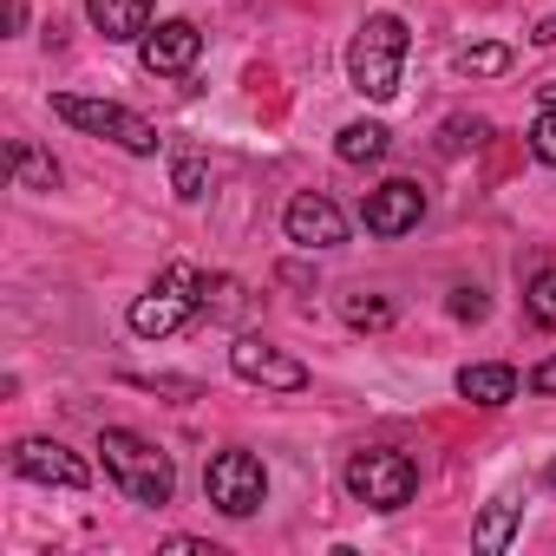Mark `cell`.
I'll use <instances>...</instances> for the list:
<instances>
[{"mask_svg":"<svg viewBox=\"0 0 556 556\" xmlns=\"http://www.w3.org/2000/svg\"><path fill=\"white\" fill-rule=\"evenodd\" d=\"M530 151H536L543 164H556V105L536 112V125H530Z\"/></svg>","mask_w":556,"mask_h":556,"instance_id":"22","label":"cell"},{"mask_svg":"<svg viewBox=\"0 0 556 556\" xmlns=\"http://www.w3.org/2000/svg\"><path fill=\"white\" fill-rule=\"evenodd\" d=\"M543 105H556V79H549V86H543Z\"/></svg>","mask_w":556,"mask_h":556,"instance_id":"29","label":"cell"},{"mask_svg":"<svg viewBox=\"0 0 556 556\" xmlns=\"http://www.w3.org/2000/svg\"><path fill=\"white\" fill-rule=\"evenodd\" d=\"M164 556H223V549H216V543H197V536H170Z\"/></svg>","mask_w":556,"mask_h":556,"instance_id":"27","label":"cell"},{"mask_svg":"<svg viewBox=\"0 0 556 556\" xmlns=\"http://www.w3.org/2000/svg\"><path fill=\"white\" fill-rule=\"evenodd\" d=\"M419 216H426V190H419L413 177H387V184L367 190V203H361L367 236H406V229H419Z\"/></svg>","mask_w":556,"mask_h":556,"instance_id":"8","label":"cell"},{"mask_svg":"<svg viewBox=\"0 0 556 556\" xmlns=\"http://www.w3.org/2000/svg\"><path fill=\"white\" fill-rule=\"evenodd\" d=\"M406 47H413V34H406L400 14H367V21H361V34H354V47H348V79H354V92H361L367 105H387V99L400 92Z\"/></svg>","mask_w":556,"mask_h":556,"instance_id":"2","label":"cell"},{"mask_svg":"<svg viewBox=\"0 0 556 556\" xmlns=\"http://www.w3.org/2000/svg\"><path fill=\"white\" fill-rule=\"evenodd\" d=\"M53 112H60L73 131H86V138H105V144H118V151H131V157H151V151H157V125H151V118H138L131 105L60 92V99H53Z\"/></svg>","mask_w":556,"mask_h":556,"instance_id":"4","label":"cell"},{"mask_svg":"<svg viewBox=\"0 0 556 556\" xmlns=\"http://www.w3.org/2000/svg\"><path fill=\"white\" fill-rule=\"evenodd\" d=\"M242 308H249V289L236 275H203V315L210 321H242Z\"/></svg>","mask_w":556,"mask_h":556,"instance_id":"17","label":"cell"},{"mask_svg":"<svg viewBox=\"0 0 556 556\" xmlns=\"http://www.w3.org/2000/svg\"><path fill=\"white\" fill-rule=\"evenodd\" d=\"M138 53H144V73H151V79H184V73L203 60V34H197L190 21H157V27L138 40Z\"/></svg>","mask_w":556,"mask_h":556,"instance_id":"10","label":"cell"},{"mask_svg":"<svg viewBox=\"0 0 556 556\" xmlns=\"http://www.w3.org/2000/svg\"><path fill=\"white\" fill-rule=\"evenodd\" d=\"M484 138H491V125H484V118H471V125H465V118H452V125H445V144H452V151L484 144Z\"/></svg>","mask_w":556,"mask_h":556,"instance_id":"23","label":"cell"},{"mask_svg":"<svg viewBox=\"0 0 556 556\" xmlns=\"http://www.w3.org/2000/svg\"><path fill=\"white\" fill-rule=\"evenodd\" d=\"M530 393H543V400H556V354L530 367Z\"/></svg>","mask_w":556,"mask_h":556,"instance_id":"26","label":"cell"},{"mask_svg":"<svg viewBox=\"0 0 556 556\" xmlns=\"http://www.w3.org/2000/svg\"><path fill=\"white\" fill-rule=\"evenodd\" d=\"M203 308V275L190 268V262H170L164 275H157V282L131 302V334H144V341H164V334H177L190 315Z\"/></svg>","mask_w":556,"mask_h":556,"instance_id":"3","label":"cell"},{"mask_svg":"<svg viewBox=\"0 0 556 556\" xmlns=\"http://www.w3.org/2000/svg\"><path fill=\"white\" fill-rule=\"evenodd\" d=\"M282 229H289L295 249H341V242H348V216H341V203L321 197V190H302V197L282 210Z\"/></svg>","mask_w":556,"mask_h":556,"instance_id":"9","label":"cell"},{"mask_svg":"<svg viewBox=\"0 0 556 556\" xmlns=\"http://www.w3.org/2000/svg\"><path fill=\"white\" fill-rule=\"evenodd\" d=\"M543 478H549V491H556V458H549V471H543Z\"/></svg>","mask_w":556,"mask_h":556,"instance_id":"30","label":"cell"},{"mask_svg":"<svg viewBox=\"0 0 556 556\" xmlns=\"http://www.w3.org/2000/svg\"><path fill=\"white\" fill-rule=\"evenodd\" d=\"M517 517H523V504H517V497H491V504H484V517L471 523V543H478L484 556L510 549V536H517Z\"/></svg>","mask_w":556,"mask_h":556,"instance_id":"15","label":"cell"},{"mask_svg":"<svg viewBox=\"0 0 556 556\" xmlns=\"http://www.w3.org/2000/svg\"><path fill=\"white\" fill-rule=\"evenodd\" d=\"M0 21H8V34L27 27V0H0Z\"/></svg>","mask_w":556,"mask_h":556,"instance_id":"28","label":"cell"},{"mask_svg":"<svg viewBox=\"0 0 556 556\" xmlns=\"http://www.w3.org/2000/svg\"><path fill=\"white\" fill-rule=\"evenodd\" d=\"M14 471L34 478V484H60V491H86V484H92L86 458L66 452L60 439H21V445H14Z\"/></svg>","mask_w":556,"mask_h":556,"instance_id":"11","label":"cell"},{"mask_svg":"<svg viewBox=\"0 0 556 556\" xmlns=\"http://www.w3.org/2000/svg\"><path fill=\"white\" fill-rule=\"evenodd\" d=\"M341 478H348L354 504H367V510H406V504H413V491H419V465H413L406 452H393V445L354 452Z\"/></svg>","mask_w":556,"mask_h":556,"instance_id":"5","label":"cell"},{"mask_svg":"<svg viewBox=\"0 0 556 556\" xmlns=\"http://www.w3.org/2000/svg\"><path fill=\"white\" fill-rule=\"evenodd\" d=\"M203 184H210V170H203L197 157H177V164H170V190H177L184 203H197V197H203Z\"/></svg>","mask_w":556,"mask_h":556,"instance_id":"21","label":"cell"},{"mask_svg":"<svg viewBox=\"0 0 556 556\" xmlns=\"http://www.w3.org/2000/svg\"><path fill=\"white\" fill-rule=\"evenodd\" d=\"M484 308H491L484 289H452V315H458V321H484Z\"/></svg>","mask_w":556,"mask_h":556,"instance_id":"24","label":"cell"},{"mask_svg":"<svg viewBox=\"0 0 556 556\" xmlns=\"http://www.w3.org/2000/svg\"><path fill=\"white\" fill-rule=\"evenodd\" d=\"M458 393H465L471 406H510V400H517V374L497 367V361H478V367L458 374Z\"/></svg>","mask_w":556,"mask_h":556,"instance_id":"13","label":"cell"},{"mask_svg":"<svg viewBox=\"0 0 556 556\" xmlns=\"http://www.w3.org/2000/svg\"><path fill=\"white\" fill-rule=\"evenodd\" d=\"M229 374L249 380V387H262V393H302V387H308V367H302L295 354H282V348H268L262 334H236Z\"/></svg>","mask_w":556,"mask_h":556,"instance_id":"7","label":"cell"},{"mask_svg":"<svg viewBox=\"0 0 556 556\" xmlns=\"http://www.w3.org/2000/svg\"><path fill=\"white\" fill-rule=\"evenodd\" d=\"M99 458H105L112 484H118L131 504L164 510V504L177 497V465H170V452H157V445L138 439L131 426H105V432H99Z\"/></svg>","mask_w":556,"mask_h":556,"instance_id":"1","label":"cell"},{"mask_svg":"<svg viewBox=\"0 0 556 556\" xmlns=\"http://www.w3.org/2000/svg\"><path fill=\"white\" fill-rule=\"evenodd\" d=\"M8 170H14V190H60V164L27 138H8Z\"/></svg>","mask_w":556,"mask_h":556,"instance_id":"14","label":"cell"},{"mask_svg":"<svg viewBox=\"0 0 556 556\" xmlns=\"http://www.w3.org/2000/svg\"><path fill=\"white\" fill-rule=\"evenodd\" d=\"M523 308H530V321H536V328H549V334H556V268H536V275H530Z\"/></svg>","mask_w":556,"mask_h":556,"instance_id":"20","label":"cell"},{"mask_svg":"<svg viewBox=\"0 0 556 556\" xmlns=\"http://www.w3.org/2000/svg\"><path fill=\"white\" fill-rule=\"evenodd\" d=\"M203 497H210L223 517H255V510H262V497H268V471H262V458H255V452H242V445L216 452V458H210V471H203Z\"/></svg>","mask_w":556,"mask_h":556,"instance_id":"6","label":"cell"},{"mask_svg":"<svg viewBox=\"0 0 556 556\" xmlns=\"http://www.w3.org/2000/svg\"><path fill=\"white\" fill-rule=\"evenodd\" d=\"M387 125H374V118H354V125H341V138H334V157L341 164H380L387 157Z\"/></svg>","mask_w":556,"mask_h":556,"instance_id":"16","label":"cell"},{"mask_svg":"<svg viewBox=\"0 0 556 556\" xmlns=\"http://www.w3.org/2000/svg\"><path fill=\"white\" fill-rule=\"evenodd\" d=\"M458 73H471V79H497V73H510V47H497V40L458 47Z\"/></svg>","mask_w":556,"mask_h":556,"instance_id":"19","label":"cell"},{"mask_svg":"<svg viewBox=\"0 0 556 556\" xmlns=\"http://www.w3.org/2000/svg\"><path fill=\"white\" fill-rule=\"evenodd\" d=\"M341 315H348V328H361V334H387V328L400 321V308H393L387 295H348Z\"/></svg>","mask_w":556,"mask_h":556,"instance_id":"18","label":"cell"},{"mask_svg":"<svg viewBox=\"0 0 556 556\" xmlns=\"http://www.w3.org/2000/svg\"><path fill=\"white\" fill-rule=\"evenodd\" d=\"M131 387H144V393H177V400H197V380H151V374H131Z\"/></svg>","mask_w":556,"mask_h":556,"instance_id":"25","label":"cell"},{"mask_svg":"<svg viewBox=\"0 0 556 556\" xmlns=\"http://www.w3.org/2000/svg\"><path fill=\"white\" fill-rule=\"evenodd\" d=\"M86 21L105 40H144L157 27V8H151V0H86Z\"/></svg>","mask_w":556,"mask_h":556,"instance_id":"12","label":"cell"}]
</instances>
